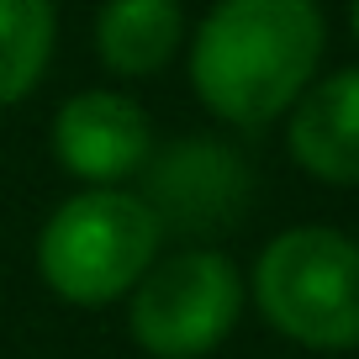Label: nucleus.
<instances>
[{
  "label": "nucleus",
  "instance_id": "f257e3e1",
  "mask_svg": "<svg viewBox=\"0 0 359 359\" xmlns=\"http://www.w3.org/2000/svg\"><path fill=\"white\" fill-rule=\"evenodd\" d=\"M323 58L312 0H217L196 32L191 79L206 111L233 127H264L302 101Z\"/></svg>",
  "mask_w": 359,
  "mask_h": 359
},
{
  "label": "nucleus",
  "instance_id": "f03ea898",
  "mask_svg": "<svg viewBox=\"0 0 359 359\" xmlns=\"http://www.w3.org/2000/svg\"><path fill=\"white\" fill-rule=\"evenodd\" d=\"M158 222L143 206V196L127 191H79L48 217L37 238V269L64 302L101 306L137 285L154 264Z\"/></svg>",
  "mask_w": 359,
  "mask_h": 359
},
{
  "label": "nucleus",
  "instance_id": "7ed1b4c3",
  "mask_svg": "<svg viewBox=\"0 0 359 359\" xmlns=\"http://www.w3.org/2000/svg\"><path fill=\"white\" fill-rule=\"evenodd\" d=\"M259 312L306 348L359 344V243L333 227H291L259 254Z\"/></svg>",
  "mask_w": 359,
  "mask_h": 359
},
{
  "label": "nucleus",
  "instance_id": "20e7f679",
  "mask_svg": "<svg viewBox=\"0 0 359 359\" xmlns=\"http://www.w3.org/2000/svg\"><path fill=\"white\" fill-rule=\"evenodd\" d=\"M243 285L227 254L185 248L154 264L133 296V338L154 359H201L233 333Z\"/></svg>",
  "mask_w": 359,
  "mask_h": 359
},
{
  "label": "nucleus",
  "instance_id": "39448f33",
  "mask_svg": "<svg viewBox=\"0 0 359 359\" xmlns=\"http://www.w3.org/2000/svg\"><path fill=\"white\" fill-rule=\"evenodd\" d=\"M143 206L158 233L217 238L248 212V164L222 137H180L148 169Z\"/></svg>",
  "mask_w": 359,
  "mask_h": 359
},
{
  "label": "nucleus",
  "instance_id": "423d86ee",
  "mask_svg": "<svg viewBox=\"0 0 359 359\" xmlns=\"http://www.w3.org/2000/svg\"><path fill=\"white\" fill-rule=\"evenodd\" d=\"M53 154L69 175L111 185L127 180L154 158V133L137 101L111 95V90H85L58 106L53 116Z\"/></svg>",
  "mask_w": 359,
  "mask_h": 359
},
{
  "label": "nucleus",
  "instance_id": "0eeeda50",
  "mask_svg": "<svg viewBox=\"0 0 359 359\" xmlns=\"http://www.w3.org/2000/svg\"><path fill=\"white\" fill-rule=\"evenodd\" d=\"M291 154L333 185H359V69L302 90L291 116Z\"/></svg>",
  "mask_w": 359,
  "mask_h": 359
},
{
  "label": "nucleus",
  "instance_id": "6e6552de",
  "mask_svg": "<svg viewBox=\"0 0 359 359\" xmlns=\"http://www.w3.org/2000/svg\"><path fill=\"white\" fill-rule=\"evenodd\" d=\"M180 6L175 0H106L95 16V48L111 74L143 79L180 53Z\"/></svg>",
  "mask_w": 359,
  "mask_h": 359
},
{
  "label": "nucleus",
  "instance_id": "1a4fd4ad",
  "mask_svg": "<svg viewBox=\"0 0 359 359\" xmlns=\"http://www.w3.org/2000/svg\"><path fill=\"white\" fill-rule=\"evenodd\" d=\"M53 53V0H0V106H16Z\"/></svg>",
  "mask_w": 359,
  "mask_h": 359
},
{
  "label": "nucleus",
  "instance_id": "9d476101",
  "mask_svg": "<svg viewBox=\"0 0 359 359\" xmlns=\"http://www.w3.org/2000/svg\"><path fill=\"white\" fill-rule=\"evenodd\" d=\"M348 16H354V37H359V0H354V11H348Z\"/></svg>",
  "mask_w": 359,
  "mask_h": 359
}]
</instances>
